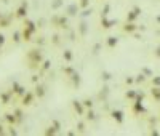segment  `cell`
I'll return each mask as SVG.
<instances>
[{
	"instance_id": "6da1fadb",
	"label": "cell",
	"mask_w": 160,
	"mask_h": 136,
	"mask_svg": "<svg viewBox=\"0 0 160 136\" xmlns=\"http://www.w3.org/2000/svg\"><path fill=\"white\" fill-rule=\"evenodd\" d=\"M37 32L35 23H32L31 19H24V29H23V40L24 42H31L32 35Z\"/></svg>"
},
{
	"instance_id": "7a4b0ae2",
	"label": "cell",
	"mask_w": 160,
	"mask_h": 136,
	"mask_svg": "<svg viewBox=\"0 0 160 136\" xmlns=\"http://www.w3.org/2000/svg\"><path fill=\"white\" fill-rule=\"evenodd\" d=\"M42 51L40 50H31L27 53V61H29V67L31 69H35L40 67V63H42Z\"/></svg>"
},
{
	"instance_id": "3957f363",
	"label": "cell",
	"mask_w": 160,
	"mask_h": 136,
	"mask_svg": "<svg viewBox=\"0 0 160 136\" xmlns=\"http://www.w3.org/2000/svg\"><path fill=\"white\" fill-rule=\"evenodd\" d=\"M51 24L55 26V27H61V29H67L69 23H67V18L66 16H59L56 15L51 18Z\"/></svg>"
},
{
	"instance_id": "277c9868",
	"label": "cell",
	"mask_w": 160,
	"mask_h": 136,
	"mask_svg": "<svg viewBox=\"0 0 160 136\" xmlns=\"http://www.w3.org/2000/svg\"><path fill=\"white\" fill-rule=\"evenodd\" d=\"M26 15H27V0H24V2H21V5L18 7V10H16V18L18 19H26Z\"/></svg>"
},
{
	"instance_id": "5b68a950",
	"label": "cell",
	"mask_w": 160,
	"mask_h": 136,
	"mask_svg": "<svg viewBox=\"0 0 160 136\" xmlns=\"http://www.w3.org/2000/svg\"><path fill=\"white\" fill-rule=\"evenodd\" d=\"M37 96H35V93H32V91H26L24 93V96H21V101H23V106H26V107H27V106H32V104H34V99H35Z\"/></svg>"
},
{
	"instance_id": "8992f818",
	"label": "cell",
	"mask_w": 160,
	"mask_h": 136,
	"mask_svg": "<svg viewBox=\"0 0 160 136\" xmlns=\"http://www.w3.org/2000/svg\"><path fill=\"white\" fill-rule=\"evenodd\" d=\"M72 106H74V111H75L79 115H83V114H85V109H87V107L83 106V103L74 99V101H72Z\"/></svg>"
},
{
	"instance_id": "52a82bcc",
	"label": "cell",
	"mask_w": 160,
	"mask_h": 136,
	"mask_svg": "<svg viewBox=\"0 0 160 136\" xmlns=\"http://www.w3.org/2000/svg\"><path fill=\"white\" fill-rule=\"evenodd\" d=\"M11 19H13V15H2V18H0V27L11 26Z\"/></svg>"
},
{
	"instance_id": "ba28073f",
	"label": "cell",
	"mask_w": 160,
	"mask_h": 136,
	"mask_svg": "<svg viewBox=\"0 0 160 136\" xmlns=\"http://www.w3.org/2000/svg\"><path fill=\"white\" fill-rule=\"evenodd\" d=\"M101 24H103L104 29H111L115 24V19H109L107 16H101Z\"/></svg>"
},
{
	"instance_id": "9c48e42d",
	"label": "cell",
	"mask_w": 160,
	"mask_h": 136,
	"mask_svg": "<svg viewBox=\"0 0 160 136\" xmlns=\"http://www.w3.org/2000/svg\"><path fill=\"white\" fill-rule=\"evenodd\" d=\"M11 95H13V90H8V91L2 93V95H0V101H2V104H8V103H10Z\"/></svg>"
},
{
	"instance_id": "30bf717a",
	"label": "cell",
	"mask_w": 160,
	"mask_h": 136,
	"mask_svg": "<svg viewBox=\"0 0 160 136\" xmlns=\"http://www.w3.org/2000/svg\"><path fill=\"white\" fill-rule=\"evenodd\" d=\"M79 3H72V5H69L67 8H66V11H67V15L69 16H75L77 15V11H79Z\"/></svg>"
},
{
	"instance_id": "8fae6325",
	"label": "cell",
	"mask_w": 160,
	"mask_h": 136,
	"mask_svg": "<svg viewBox=\"0 0 160 136\" xmlns=\"http://www.w3.org/2000/svg\"><path fill=\"white\" fill-rule=\"evenodd\" d=\"M34 93H35V96L39 98V99H42V98L45 96V93H47V90H45L43 85H35V91Z\"/></svg>"
},
{
	"instance_id": "7c38bea8",
	"label": "cell",
	"mask_w": 160,
	"mask_h": 136,
	"mask_svg": "<svg viewBox=\"0 0 160 136\" xmlns=\"http://www.w3.org/2000/svg\"><path fill=\"white\" fill-rule=\"evenodd\" d=\"M13 93L18 96H24V93H26V88L21 87L19 83H13Z\"/></svg>"
},
{
	"instance_id": "4fadbf2b",
	"label": "cell",
	"mask_w": 160,
	"mask_h": 136,
	"mask_svg": "<svg viewBox=\"0 0 160 136\" xmlns=\"http://www.w3.org/2000/svg\"><path fill=\"white\" fill-rule=\"evenodd\" d=\"M5 120H7L10 125H15V123H18V117L15 115V112L13 114H10V112H7L5 114Z\"/></svg>"
},
{
	"instance_id": "5bb4252c",
	"label": "cell",
	"mask_w": 160,
	"mask_h": 136,
	"mask_svg": "<svg viewBox=\"0 0 160 136\" xmlns=\"http://www.w3.org/2000/svg\"><path fill=\"white\" fill-rule=\"evenodd\" d=\"M112 119L117 120L119 123H123V114L120 111H112Z\"/></svg>"
},
{
	"instance_id": "9a60e30c",
	"label": "cell",
	"mask_w": 160,
	"mask_h": 136,
	"mask_svg": "<svg viewBox=\"0 0 160 136\" xmlns=\"http://www.w3.org/2000/svg\"><path fill=\"white\" fill-rule=\"evenodd\" d=\"M117 43H119V39H117V37H114V35L107 37V47L109 48H114Z\"/></svg>"
},
{
	"instance_id": "2e32d148",
	"label": "cell",
	"mask_w": 160,
	"mask_h": 136,
	"mask_svg": "<svg viewBox=\"0 0 160 136\" xmlns=\"http://www.w3.org/2000/svg\"><path fill=\"white\" fill-rule=\"evenodd\" d=\"M87 26H88V24L85 23V21H82V24L79 26V31H80V35H82V37H85V35H87V31H88V27H87Z\"/></svg>"
},
{
	"instance_id": "e0dca14e",
	"label": "cell",
	"mask_w": 160,
	"mask_h": 136,
	"mask_svg": "<svg viewBox=\"0 0 160 136\" xmlns=\"http://www.w3.org/2000/svg\"><path fill=\"white\" fill-rule=\"evenodd\" d=\"M87 119H88V120H91V122H93V120H96V119H98V115H96V112L93 111V109H88V111H87Z\"/></svg>"
},
{
	"instance_id": "ac0fdd59",
	"label": "cell",
	"mask_w": 160,
	"mask_h": 136,
	"mask_svg": "<svg viewBox=\"0 0 160 136\" xmlns=\"http://www.w3.org/2000/svg\"><path fill=\"white\" fill-rule=\"evenodd\" d=\"M50 66H51V61H43V64H42V67H40V74H43L45 71H48L50 69Z\"/></svg>"
},
{
	"instance_id": "d6986e66",
	"label": "cell",
	"mask_w": 160,
	"mask_h": 136,
	"mask_svg": "<svg viewBox=\"0 0 160 136\" xmlns=\"http://www.w3.org/2000/svg\"><path fill=\"white\" fill-rule=\"evenodd\" d=\"M13 40H15V43H19L21 40H23V34H21L19 31H15V34H13Z\"/></svg>"
},
{
	"instance_id": "ffe728a7",
	"label": "cell",
	"mask_w": 160,
	"mask_h": 136,
	"mask_svg": "<svg viewBox=\"0 0 160 136\" xmlns=\"http://www.w3.org/2000/svg\"><path fill=\"white\" fill-rule=\"evenodd\" d=\"M63 58H64L66 61H67V63H71V61H72V51H71V50H64Z\"/></svg>"
},
{
	"instance_id": "44dd1931",
	"label": "cell",
	"mask_w": 160,
	"mask_h": 136,
	"mask_svg": "<svg viewBox=\"0 0 160 136\" xmlns=\"http://www.w3.org/2000/svg\"><path fill=\"white\" fill-rule=\"evenodd\" d=\"M15 115L18 117V122H21V120H23V117H24V112L21 111V109H15Z\"/></svg>"
},
{
	"instance_id": "7402d4cb",
	"label": "cell",
	"mask_w": 160,
	"mask_h": 136,
	"mask_svg": "<svg viewBox=\"0 0 160 136\" xmlns=\"http://www.w3.org/2000/svg\"><path fill=\"white\" fill-rule=\"evenodd\" d=\"M88 5H90V0H80V2H79V7L82 8V10L88 8Z\"/></svg>"
},
{
	"instance_id": "603a6c76",
	"label": "cell",
	"mask_w": 160,
	"mask_h": 136,
	"mask_svg": "<svg viewBox=\"0 0 160 136\" xmlns=\"http://www.w3.org/2000/svg\"><path fill=\"white\" fill-rule=\"evenodd\" d=\"M63 72H64V74H66V75H69V77H71L72 74L75 72V71H74V69H72V67H63Z\"/></svg>"
},
{
	"instance_id": "cb8c5ba5",
	"label": "cell",
	"mask_w": 160,
	"mask_h": 136,
	"mask_svg": "<svg viewBox=\"0 0 160 136\" xmlns=\"http://www.w3.org/2000/svg\"><path fill=\"white\" fill-rule=\"evenodd\" d=\"M123 31H127V32L135 31V24H125V26H123Z\"/></svg>"
},
{
	"instance_id": "d4e9b609",
	"label": "cell",
	"mask_w": 160,
	"mask_h": 136,
	"mask_svg": "<svg viewBox=\"0 0 160 136\" xmlns=\"http://www.w3.org/2000/svg\"><path fill=\"white\" fill-rule=\"evenodd\" d=\"M136 15H138V10H135V11H131V13H130V15L127 16V19H128V21H133V19L136 18Z\"/></svg>"
},
{
	"instance_id": "484cf974",
	"label": "cell",
	"mask_w": 160,
	"mask_h": 136,
	"mask_svg": "<svg viewBox=\"0 0 160 136\" xmlns=\"http://www.w3.org/2000/svg\"><path fill=\"white\" fill-rule=\"evenodd\" d=\"M83 106H85L87 109H91V107H93V101H91V99H85V101H83Z\"/></svg>"
},
{
	"instance_id": "4316f807",
	"label": "cell",
	"mask_w": 160,
	"mask_h": 136,
	"mask_svg": "<svg viewBox=\"0 0 160 136\" xmlns=\"http://www.w3.org/2000/svg\"><path fill=\"white\" fill-rule=\"evenodd\" d=\"M109 10H111V5H104V10H103V13H101V16H107Z\"/></svg>"
},
{
	"instance_id": "83f0119b",
	"label": "cell",
	"mask_w": 160,
	"mask_h": 136,
	"mask_svg": "<svg viewBox=\"0 0 160 136\" xmlns=\"http://www.w3.org/2000/svg\"><path fill=\"white\" fill-rule=\"evenodd\" d=\"M56 131H58V128H55V127H50V130H47V131H45V135H55Z\"/></svg>"
},
{
	"instance_id": "f1b7e54d",
	"label": "cell",
	"mask_w": 160,
	"mask_h": 136,
	"mask_svg": "<svg viewBox=\"0 0 160 136\" xmlns=\"http://www.w3.org/2000/svg\"><path fill=\"white\" fill-rule=\"evenodd\" d=\"M91 11H93L91 8H90V10H88V8H85V10H83V13H82V16H83V18H87V16H90V15H91Z\"/></svg>"
},
{
	"instance_id": "f546056e",
	"label": "cell",
	"mask_w": 160,
	"mask_h": 136,
	"mask_svg": "<svg viewBox=\"0 0 160 136\" xmlns=\"http://www.w3.org/2000/svg\"><path fill=\"white\" fill-rule=\"evenodd\" d=\"M77 130H79V131H85V123L83 122H79V123H77Z\"/></svg>"
},
{
	"instance_id": "4dcf8cb0",
	"label": "cell",
	"mask_w": 160,
	"mask_h": 136,
	"mask_svg": "<svg viewBox=\"0 0 160 136\" xmlns=\"http://www.w3.org/2000/svg\"><path fill=\"white\" fill-rule=\"evenodd\" d=\"M51 123H53V127H55V128H58V130L61 128V123L58 122V120H51Z\"/></svg>"
},
{
	"instance_id": "1f68e13d",
	"label": "cell",
	"mask_w": 160,
	"mask_h": 136,
	"mask_svg": "<svg viewBox=\"0 0 160 136\" xmlns=\"http://www.w3.org/2000/svg\"><path fill=\"white\" fill-rule=\"evenodd\" d=\"M61 3H63V2H61V0H56L55 3H53V5H51V8H53V10H56V8L59 7V5H61Z\"/></svg>"
},
{
	"instance_id": "d6a6232c",
	"label": "cell",
	"mask_w": 160,
	"mask_h": 136,
	"mask_svg": "<svg viewBox=\"0 0 160 136\" xmlns=\"http://www.w3.org/2000/svg\"><path fill=\"white\" fill-rule=\"evenodd\" d=\"M53 42H55V45L59 43V35H58V34H55V35H53Z\"/></svg>"
},
{
	"instance_id": "836d02e7",
	"label": "cell",
	"mask_w": 160,
	"mask_h": 136,
	"mask_svg": "<svg viewBox=\"0 0 160 136\" xmlns=\"http://www.w3.org/2000/svg\"><path fill=\"white\" fill-rule=\"evenodd\" d=\"M3 43H5V35L3 34H0V48L3 47Z\"/></svg>"
},
{
	"instance_id": "e575fe53",
	"label": "cell",
	"mask_w": 160,
	"mask_h": 136,
	"mask_svg": "<svg viewBox=\"0 0 160 136\" xmlns=\"http://www.w3.org/2000/svg\"><path fill=\"white\" fill-rule=\"evenodd\" d=\"M98 50H99V43H98V45H95V48H93V53H95V55H98V53H99Z\"/></svg>"
},
{
	"instance_id": "d590c367",
	"label": "cell",
	"mask_w": 160,
	"mask_h": 136,
	"mask_svg": "<svg viewBox=\"0 0 160 136\" xmlns=\"http://www.w3.org/2000/svg\"><path fill=\"white\" fill-rule=\"evenodd\" d=\"M37 80H39V75H32V82L34 83H37Z\"/></svg>"
},
{
	"instance_id": "8d00e7d4",
	"label": "cell",
	"mask_w": 160,
	"mask_h": 136,
	"mask_svg": "<svg viewBox=\"0 0 160 136\" xmlns=\"http://www.w3.org/2000/svg\"><path fill=\"white\" fill-rule=\"evenodd\" d=\"M133 96H135V93H133V91H128L127 93V98H133Z\"/></svg>"
},
{
	"instance_id": "74e56055",
	"label": "cell",
	"mask_w": 160,
	"mask_h": 136,
	"mask_svg": "<svg viewBox=\"0 0 160 136\" xmlns=\"http://www.w3.org/2000/svg\"><path fill=\"white\" fill-rule=\"evenodd\" d=\"M3 133H5V130H3V127L0 125V135H3Z\"/></svg>"
},
{
	"instance_id": "f35d334b",
	"label": "cell",
	"mask_w": 160,
	"mask_h": 136,
	"mask_svg": "<svg viewBox=\"0 0 160 136\" xmlns=\"http://www.w3.org/2000/svg\"><path fill=\"white\" fill-rule=\"evenodd\" d=\"M0 18H2V13H0Z\"/></svg>"
}]
</instances>
